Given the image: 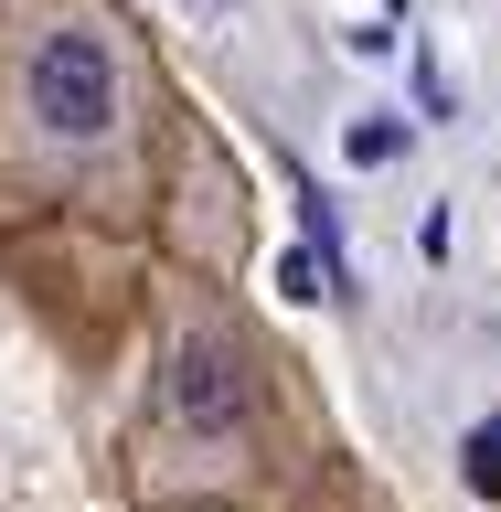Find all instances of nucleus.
<instances>
[{
	"label": "nucleus",
	"instance_id": "7ed1b4c3",
	"mask_svg": "<svg viewBox=\"0 0 501 512\" xmlns=\"http://www.w3.org/2000/svg\"><path fill=\"white\" fill-rule=\"evenodd\" d=\"M171 512H246V502H171Z\"/></svg>",
	"mask_w": 501,
	"mask_h": 512
},
{
	"label": "nucleus",
	"instance_id": "f03ea898",
	"mask_svg": "<svg viewBox=\"0 0 501 512\" xmlns=\"http://www.w3.org/2000/svg\"><path fill=\"white\" fill-rule=\"evenodd\" d=\"M288 480V363L246 331L235 299L182 278L150 331V395L128 427V491L150 512L171 502H246Z\"/></svg>",
	"mask_w": 501,
	"mask_h": 512
},
{
	"label": "nucleus",
	"instance_id": "f257e3e1",
	"mask_svg": "<svg viewBox=\"0 0 501 512\" xmlns=\"http://www.w3.org/2000/svg\"><path fill=\"white\" fill-rule=\"evenodd\" d=\"M160 192V64L118 0H0V214L128 224Z\"/></svg>",
	"mask_w": 501,
	"mask_h": 512
}]
</instances>
